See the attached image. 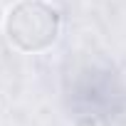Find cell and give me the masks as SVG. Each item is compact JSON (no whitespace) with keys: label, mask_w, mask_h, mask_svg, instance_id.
I'll use <instances>...</instances> for the list:
<instances>
[{"label":"cell","mask_w":126,"mask_h":126,"mask_svg":"<svg viewBox=\"0 0 126 126\" xmlns=\"http://www.w3.org/2000/svg\"><path fill=\"white\" fill-rule=\"evenodd\" d=\"M62 30V15L45 0H17L3 20L5 40L25 52L37 54L49 49Z\"/></svg>","instance_id":"6da1fadb"}]
</instances>
